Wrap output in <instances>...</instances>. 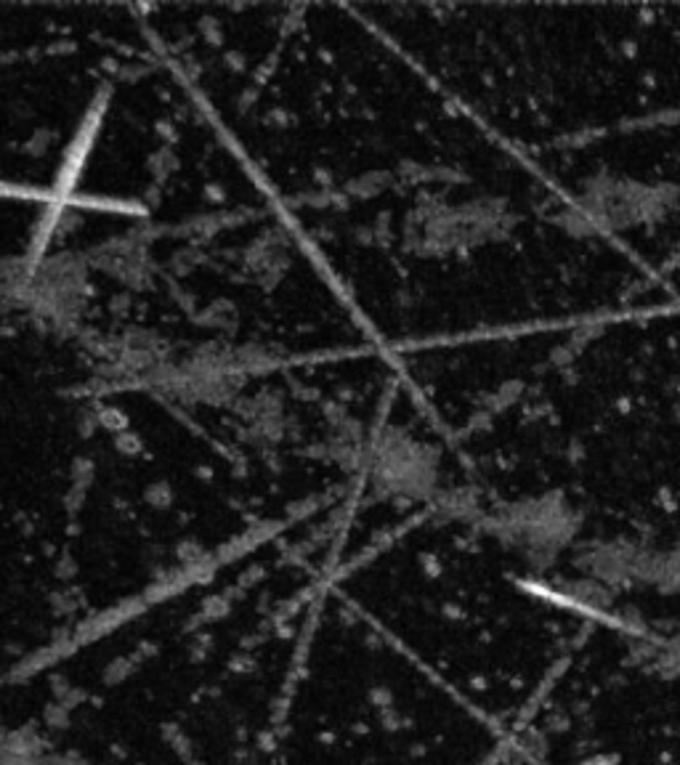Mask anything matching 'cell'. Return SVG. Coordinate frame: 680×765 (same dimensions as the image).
I'll return each instance as SVG.
<instances>
[{"mask_svg": "<svg viewBox=\"0 0 680 765\" xmlns=\"http://www.w3.org/2000/svg\"><path fill=\"white\" fill-rule=\"evenodd\" d=\"M513 213L502 200H476L428 213L417 237L428 253H449L505 240L513 228Z\"/></svg>", "mask_w": 680, "mask_h": 765, "instance_id": "obj_2", "label": "cell"}, {"mask_svg": "<svg viewBox=\"0 0 680 765\" xmlns=\"http://www.w3.org/2000/svg\"><path fill=\"white\" fill-rule=\"evenodd\" d=\"M680 213L678 184H646L622 175L590 178L566 210L574 234H612Z\"/></svg>", "mask_w": 680, "mask_h": 765, "instance_id": "obj_1", "label": "cell"}]
</instances>
